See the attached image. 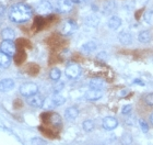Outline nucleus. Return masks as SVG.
Returning a JSON list of instances; mask_svg holds the SVG:
<instances>
[{"mask_svg":"<svg viewBox=\"0 0 153 145\" xmlns=\"http://www.w3.org/2000/svg\"><path fill=\"white\" fill-rule=\"evenodd\" d=\"M82 126H83V129H84V131L91 132V131L94 129V122H93L92 120H85V121L83 122Z\"/></svg>","mask_w":153,"mask_h":145,"instance_id":"nucleus-26","label":"nucleus"},{"mask_svg":"<svg viewBox=\"0 0 153 145\" xmlns=\"http://www.w3.org/2000/svg\"><path fill=\"white\" fill-rule=\"evenodd\" d=\"M78 116H79V110L76 109V107H70V108H68V109L65 111V116H66V119L69 120V121H72V120L76 119Z\"/></svg>","mask_w":153,"mask_h":145,"instance_id":"nucleus-16","label":"nucleus"},{"mask_svg":"<svg viewBox=\"0 0 153 145\" xmlns=\"http://www.w3.org/2000/svg\"><path fill=\"white\" fill-rule=\"evenodd\" d=\"M26 101H27V103H29L30 106L34 107V108H41V107H43V104H44L45 99L43 98V96L36 94L31 97H27Z\"/></svg>","mask_w":153,"mask_h":145,"instance_id":"nucleus-6","label":"nucleus"},{"mask_svg":"<svg viewBox=\"0 0 153 145\" xmlns=\"http://www.w3.org/2000/svg\"><path fill=\"white\" fill-rule=\"evenodd\" d=\"M11 64L9 55L4 54L3 52H0V68H8Z\"/></svg>","mask_w":153,"mask_h":145,"instance_id":"nucleus-20","label":"nucleus"},{"mask_svg":"<svg viewBox=\"0 0 153 145\" xmlns=\"http://www.w3.org/2000/svg\"><path fill=\"white\" fill-rule=\"evenodd\" d=\"M0 50L3 52L4 54L9 55V56H13L16 54V44L13 43V41H6L3 40L1 44H0Z\"/></svg>","mask_w":153,"mask_h":145,"instance_id":"nucleus-5","label":"nucleus"},{"mask_svg":"<svg viewBox=\"0 0 153 145\" xmlns=\"http://www.w3.org/2000/svg\"><path fill=\"white\" fill-rule=\"evenodd\" d=\"M74 1L72 0H58L57 1V10L59 12H69L72 9Z\"/></svg>","mask_w":153,"mask_h":145,"instance_id":"nucleus-7","label":"nucleus"},{"mask_svg":"<svg viewBox=\"0 0 153 145\" xmlns=\"http://www.w3.org/2000/svg\"><path fill=\"white\" fill-rule=\"evenodd\" d=\"M131 110H132V106L131 104H127V106H125L121 110V113L123 114H129L131 112Z\"/></svg>","mask_w":153,"mask_h":145,"instance_id":"nucleus-31","label":"nucleus"},{"mask_svg":"<svg viewBox=\"0 0 153 145\" xmlns=\"http://www.w3.org/2000/svg\"><path fill=\"white\" fill-rule=\"evenodd\" d=\"M103 97L102 90H96V89H90L85 92V99L89 101H96L100 100Z\"/></svg>","mask_w":153,"mask_h":145,"instance_id":"nucleus-11","label":"nucleus"},{"mask_svg":"<svg viewBox=\"0 0 153 145\" xmlns=\"http://www.w3.org/2000/svg\"><path fill=\"white\" fill-rule=\"evenodd\" d=\"M76 30V23L72 20H69V21H66L62 26V29H61V33L64 35H70Z\"/></svg>","mask_w":153,"mask_h":145,"instance_id":"nucleus-8","label":"nucleus"},{"mask_svg":"<svg viewBox=\"0 0 153 145\" xmlns=\"http://www.w3.org/2000/svg\"><path fill=\"white\" fill-rule=\"evenodd\" d=\"M1 36H2V39L6 40V41H13L14 38H16V33H14V31H13L12 29L7 28V29L2 30Z\"/></svg>","mask_w":153,"mask_h":145,"instance_id":"nucleus-21","label":"nucleus"},{"mask_svg":"<svg viewBox=\"0 0 153 145\" xmlns=\"http://www.w3.org/2000/svg\"><path fill=\"white\" fill-rule=\"evenodd\" d=\"M84 22H85L86 26H92V28H95V26H99L100 18H99V16H97V14H95V13H92V14H90V16L86 17L85 20H84Z\"/></svg>","mask_w":153,"mask_h":145,"instance_id":"nucleus-15","label":"nucleus"},{"mask_svg":"<svg viewBox=\"0 0 153 145\" xmlns=\"http://www.w3.org/2000/svg\"><path fill=\"white\" fill-rule=\"evenodd\" d=\"M107 26L111 30L115 31V30H118V28H120L121 26V19L117 16H113L109 18V20L107 21Z\"/></svg>","mask_w":153,"mask_h":145,"instance_id":"nucleus-14","label":"nucleus"},{"mask_svg":"<svg viewBox=\"0 0 153 145\" xmlns=\"http://www.w3.org/2000/svg\"><path fill=\"white\" fill-rule=\"evenodd\" d=\"M51 101H53V103H54L55 107H59L66 102V98L59 94H55L53 97H51Z\"/></svg>","mask_w":153,"mask_h":145,"instance_id":"nucleus-22","label":"nucleus"},{"mask_svg":"<svg viewBox=\"0 0 153 145\" xmlns=\"http://www.w3.org/2000/svg\"><path fill=\"white\" fill-rule=\"evenodd\" d=\"M31 144L32 145H46V142L41 137H33L31 140Z\"/></svg>","mask_w":153,"mask_h":145,"instance_id":"nucleus-28","label":"nucleus"},{"mask_svg":"<svg viewBox=\"0 0 153 145\" xmlns=\"http://www.w3.org/2000/svg\"><path fill=\"white\" fill-rule=\"evenodd\" d=\"M134 84H139V85H144L143 83H142V81H140V79H136V80L134 81Z\"/></svg>","mask_w":153,"mask_h":145,"instance_id":"nucleus-33","label":"nucleus"},{"mask_svg":"<svg viewBox=\"0 0 153 145\" xmlns=\"http://www.w3.org/2000/svg\"><path fill=\"white\" fill-rule=\"evenodd\" d=\"M13 87H14V80L11 78H6L0 81V91L1 92L10 91Z\"/></svg>","mask_w":153,"mask_h":145,"instance_id":"nucleus-13","label":"nucleus"},{"mask_svg":"<svg viewBox=\"0 0 153 145\" xmlns=\"http://www.w3.org/2000/svg\"><path fill=\"white\" fill-rule=\"evenodd\" d=\"M101 145H104V144H101Z\"/></svg>","mask_w":153,"mask_h":145,"instance_id":"nucleus-36","label":"nucleus"},{"mask_svg":"<svg viewBox=\"0 0 153 145\" xmlns=\"http://www.w3.org/2000/svg\"><path fill=\"white\" fill-rule=\"evenodd\" d=\"M118 40H119V42L121 44H124V45H129L132 43V35H131V33L129 31H121L119 34H118Z\"/></svg>","mask_w":153,"mask_h":145,"instance_id":"nucleus-12","label":"nucleus"},{"mask_svg":"<svg viewBox=\"0 0 153 145\" xmlns=\"http://www.w3.org/2000/svg\"><path fill=\"white\" fill-rule=\"evenodd\" d=\"M90 88L91 89H96V90H101L104 87V81L101 78H92L90 80Z\"/></svg>","mask_w":153,"mask_h":145,"instance_id":"nucleus-19","label":"nucleus"},{"mask_svg":"<svg viewBox=\"0 0 153 145\" xmlns=\"http://www.w3.org/2000/svg\"><path fill=\"white\" fill-rule=\"evenodd\" d=\"M32 9L27 5L24 3H16L12 6L9 10V18L14 23H23L31 19Z\"/></svg>","mask_w":153,"mask_h":145,"instance_id":"nucleus-1","label":"nucleus"},{"mask_svg":"<svg viewBox=\"0 0 153 145\" xmlns=\"http://www.w3.org/2000/svg\"><path fill=\"white\" fill-rule=\"evenodd\" d=\"M56 84L54 85V87H53V89H54V94H59L62 89H64V86L65 84L62 83V81H55Z\"/></svg>","mask_w":153,"mask_h":145,"instance_id":"nucleus-27","label":"nucleus"},{"mask_svg":"<svg viewBox=\"0 0 153 145\" xmlns=\"http://www.w3.org/2000/svg\"><path fill=\"white\" fill-rule=\"evenodd\" d=\"M74 2H76V3H80V2H83L84 0H72Z\"/></svg>","mask_w":153,"mask_h":145,"instance_id":"nucleus-34","label":"nucleus"},{"mask_svg":"<svg viewBox=\"0 0 153 145\" xmlns=\"http://www.w3.org/2000/svg\"><path fill=\"white\" fill-rule=\"evenodd\" d=\"M139 124H140V128H141V130H142V132L147 133L148 131H149V126H148V124L144 122L143 120H139Z\"/></svg>","mask_w":153,"mask_h":145,"instance_id":"nucleus-30","label":"nucleus"},{"mask_svg":"<svg viewBox=\"0 0 153 145\" xmlns=\"http://www.w3.org/2000/svg\"><path fill=\"white\" fill-rule=\"evenodd\" d=\"M60 76H61V73L58 68H53L51 71V73H49V77H51V80H54V81L59 80V79H60Z\"/></svg>","mask_w":153,"mask_h":145,"instance_id":"nucleus-24","label":"nucleus"},{"mask_svg":"<svg viewBox=\"0 0 153 145\" xmlns=\"http://www.w3.org/2000/svg\"><path fill=\"white\" fill-rule=\"evenodd\" d=\"M97 58H106V53H105V52L100 53V54L97 55Z\"/></svg>","mask_w":153,"mask_h":145,"instance_id":"nucleus-32","label":"nucleus"},{"mask_svg":"<svg viewBox=\"0 0 153 145\" xmlns=\"http://www.w3.org/2000/svg\"><path fill=\"white\" fill-rule=\"evenodd\" d=\"M96 43L94 41H89V42L84 43L81 47V52L83 53H85V54H90V53H92L96 50Z\"/></svg>","mask_w":153,"mask_h":145,"instance_id":"nucleus-18","label":"nucleus"},{"mask_svg":"<svg viewBox=\"0 0 153 145\" xmlns=\"http://www.w3.org/2000/svg\"><path fill=\"white\" fill-rule=\"evenodd\" d=\"M143 22L147 24H152L153 23V10H147L143 14Z\"/></svg>","mask_w":153,"mask_h":145,"instance_id":"nucleus-23","label":"nucleus"},{"mask_svg":"<svg viewBox=\"0 0 153 145\" xmlns=\"http://www.w3.org/2000/svg\"><path fill=\"white\" fill-rule=\"evenodd\" d=\"M102 124L104 129L111 131V130H114L115 128H117L118 121L115 119V118H113V116H106V118H104V120H103Z\"/></svg>","mask_w":153,"mask_h":145,"instance_id":"nucleus-10","label":"nucleus"},{"mask_svg":"<svg viewBox=\"0 0 153 145\" xmlns=\"http://www.w3.org/2000/svg\"><path fill=\"white\" fill-rule=\"evenodd\" d=\"M38 92L37 85L34 83H25L20 87V94L24 97H31Z\"/></svg>","mask_w":153,"mask_h":145,"instance_id":"nucleus-2","label":"nucleus"},{"mask_svg":"<svg viewBox=\"0 0 153 145\" xmlns=\"http://www.w3.org/2000/svg\"><path fill=\"white\" fill-rule=\"evenodd\" d=\"M116 7H117V5H116V2H115L114 0H108V1H106L103 5L102 13L104 16H111L115 10H116Z\"/></svg>","mask_w":153,"mask_h":145,"instance_id":"nucleus-9","label":"nucleus"},{"mask_svg":"<svg viewBox=\"0 0 153 145\" xmlns=\"http://www.w3.org/2000/svg\"><path fill=\"white\" fill-rule=\"evenodd\" d=\"M152 39V34H151L150 31H148V30H143V31H141L139 34H138V40H139V42L143 43H149Z\"/></svg>","mask_w":153,"mask_h":145,"instance_id":"nucleus-17","label":"nucleus"},{"mask_svg":"<svg viewBox=\"0 0 153 145\" xmlns=\"http://www.w3.org/2000/svg\"><path fill=\"white\" fill-rule=\"evenodd\" d=\"M150 121H151V123L153 124V112L151 113V116H150Z\"/></svg>","mask_w":153,"mask_h":145,"instance_id":"nucleus-35","label":"nucleus"},{"mask_svg":"<svg viewBox=\"0 0 153 145\" xmlns=\"http://www.w3.org/2000/svg\"><path fill=\"white\" fill-rule=\"evenodd\" d=\"M49 121H51V123L54 124V125H59V124H61V118L58 113H53L51 116V118H49Z\"/></svg>","mask_w":153,"mask_h":145,"instance_id":"nucleus-25","label":"nucleus"},{"mask_svg":"<svg viewBox=\"0 0 153 145\" xmlns=\"http://www.w3.org/2000/svg\"><path fill=\"white\" fill-rule=\"evenodd\" d=\"M144 101L148 106H153V92L152 94H148L147 96L144 97Z\"/></svg>","mask_w":153,"mask_h":145,"instance_id":"nucleus-29","label":"nucleus"},{"mask_svg":"<svg viewBox=\"0 0 153 145\" xmlns=\"http://www.w3.org/2000/svg\"><path fill=\"white\" fill-rule=\"evenodd\" d=\"M53 11V6L49 1H46V0H43L41 2H38L36 5V12L41 16H47Z\"/></svg>","mask_w":153,"mask_h":145,"instance_id":"nucleus-4","label":"nucleus"},{"mask_svg":"<svg viewBox=\"0 0 153 145\" xmlns=\"http://www.w3.org/2000/svg\"><path fill=\"white\" fill-rule=\"evenodd\" d=\"M66 76L70 79H76L81 75V67L79 65L76 64V63H72V64H69L66 67Z\"/></svg>","mask_w":153,"mask_h":145,"instance_id":"nucleus-3","label":"nucleus"}]
</instances>
